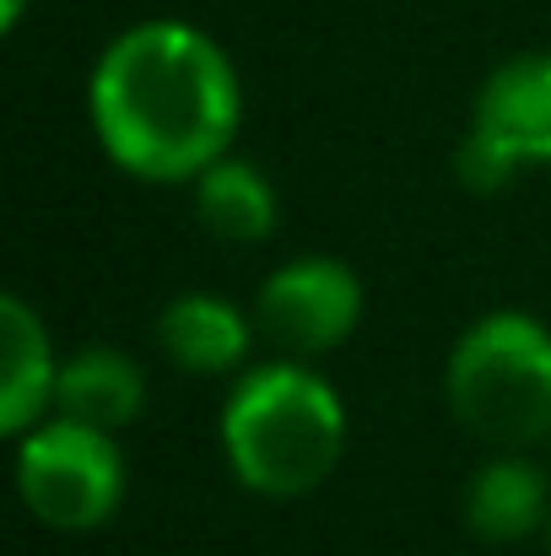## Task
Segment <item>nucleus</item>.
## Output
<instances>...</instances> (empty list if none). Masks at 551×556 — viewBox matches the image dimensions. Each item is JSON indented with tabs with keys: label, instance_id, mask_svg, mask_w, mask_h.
<instances>
[{
	"label": "nucleus",
	"instance_id": "obj_1",
	"mask_svg": "<svg viewBox=\"0 0 551 556\" xmlns=\"http://www.w3.org/2000/svg\"><path fill=\"white\" fill-rule=\"evenodd\" d=\"M87 109L114 168L147 185H195L216 157H227L243 92L216 38L174 16H152L98 54Z\"/></svg>",
	"mask_w": 551,
	"mask_h": 556
},
{
	"label": "nucleus",
	"instance_id": "obj_2",
	"mask_svg": "<svg viewBox=\"0 0 551 556\" xmlns=\"http://www.w3.org/2000/svg\"><path fill=\"white\" fill-rule=\"evenodd\" d=\"M222 454L260 497H303L347 454V405L303 363H260L233 378L222 400Z\"/></svg>",
	"mask_w": 551,
	"mask_h": 556
},
{
	"label": "nucleus",
	"instance_id": "obj_3",
	"mask_svg": "<svg viewBox=\"0 0 551 556\" xmlns=\"http://www.w3.org/2000/svg\"><path fill=\"white\" fill-rule=\"evenodd\" d=\"M449 416L492 443V448H530L551 438V330L530 314H487L476 319L443 368Z\"/></svg>",
	"mask_w": 551,
	"mask_h": 556
},
{
	"label": "nucleus",
	"instance_id": "obj_4",
	"mask_svg": "<svg viewBox=\"0 0 551 556\" xmlns=\"http://www.w3.org/2000/svg\"><path fill=\"white\" fill-rule=\"evenodd\" d=\"M16 492L27 514L49 530L82 535L114 519L125 497V454L114 432L82 427L71 416H49L33 432H22L16 448Z\"/></svg>",
	"mask_w": 551,
	"mask_h": 556
},
{
	"label": "nucleus",
	"instance_id": "obj_5",
	"mask_svg": "<svg viewBox=\"0 0 551 556\" xmlns=\"http://www.w3.org/2000/svg\"><path fill=\"white\" fill-rule=\"evenodd\" d=\"M541 163H551V49H530L481 81L454 174L465 189L492 194Z\"/></svg>",
	"mask_w": 551,
	"mask_h": 556
},
{
	"label": "nucleus",
	"instance_id": "obj_6",
	"mask_svg": "<svg viewBox=\"0 0 551 556\" xmlns=\"http://www.w3.org/2000/svg\"><path fill=\"white\" fill-rule=\"evenodd\" d=\"M363 319V281L330 254H298L276 265L254 292V330L271 352L309 363L352 341Z\"/></svg>",
	"mask_w": 551,
	"mask_h": 556
},
{
	"label": "nucleus",
	"instance_id": "obj_7",
	"mask_svg": "<svg viewBox=\"0 0 551 556\" xmlns=\"http://www.w3.org/2000/svg\"><path fill=\"white\" fill-rule=\"evenodd\" d=\"M254 314H238L227 298L216 292H179L174 303H163L158 314V346L174 368L195 378H222L238 372L249 346H254Z\"/></svg>",
	"mask_w": 551,
	"mask_h": 556
},
{
	"label": "nucleus",
	"instance_id": "obj_8",
	"mask_svg": "<svg viewBox=\"0 0 551 556\" xmlns=\"http://www.w3.org/2000/svg\"><path fill=\"white\" fill-rule=\"evenodd\" d=\"M54 383H60V363L43 319L16 292H5L0 298V432L11 438L33 432L54 405Z\"/></svg>",
	"mask_w": 551,
	"mask_h": 556
},
{
	"label": "nucleus",
	"instance_id": "obj_9",
	"mask_svg": "<svg viewBox=\"0 0 551 556\" xmlns=\"http://www.w3.org/2000/svg\"><path fill=\"white\" fill-rule=\"evenodd\" d=\"M465 530L481 541H525L536 530H547L551 519V492L541 465L519 459V454H498L487 459L471 481H465Z\"/></svg>",
	"mask_w": 551,
	"mask_h": 556
},
{
	"label": "nucleus",
	"instance_id": "obj_10",
	"mask_svg": "<svg viewBox=\"0 0 551 556\" xmlns=\"http://www.w3.org/2000/svg\"><path fill=\"white\" fill-rule=\"evenodd\" d=\"M141 405H147V378L125 352L87 346V352H71L60 363L54 416H71V421L98 427V432H125L141 416Z\"/></svg>",
	"mask_w": 551,
	"mask_h": 556
},
{
	"label": "nucleus",
	"instance_id": "obj_11",
	"mask_svg": "<svg viewBox=\"0 0 551 556\" xmlns=\"http://www.w3.org/2000/svg\"><path fill=\"white\" fill-rule=\"evenodd\" d=\"M195 222L222 243H265L276 232V189L243 157H216L195 179Z\"/></svg>",
	"mask_w": 551,
	"mask_h": 556
},
{
	"label": "nucleus",
	"instance_id": "obj_12",
	"mask_svg": "<svg viewBox=\"0 0 551 556\" xmlns=\"http://www.w3.org/2000/svg\"><path fill=\"white\" fill-rule=\"evenodd\" d=\"M16 22H22V0H0V27L11 33Z\"/></svg>",
	"mask_w": 551,
	"mask_h": 556
},
{
	"label": "nucleus",
	"instance_id": "obj_13",
	"mask_svg": "<svg viewBox=\"0 0 551 556\" xmlns=\"http://www.w3.org/2000/svg\"><path fill=\"white\" fill-rule=\"evenodd\" d=\"M547 552H551V519H547Z\"/></svg>",
	"mask_w": 551,
	"mask_h": 556
},
{
	"label": "nucleus",
	"instance_id": "obj_14",
	"mask_svg": "<svg viewBox=\"0 0 551 556\" xmlns=\"http://www.w3.org/2000/svg\"><path fill=\"white\" fill-rule=\"evenodd\" d=\"M547 443H551V438H547Z\"/></svg>",
	"mask_w": 551,
	"mask_h": 556
}]
</instances>
